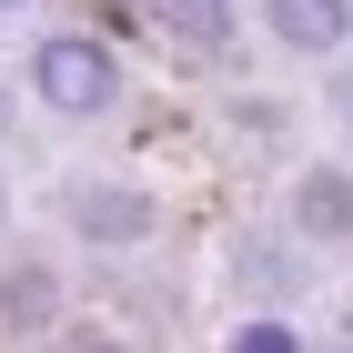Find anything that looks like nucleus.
<instances>
[{"mask_svg":"<svg viewBox=\"0 0 353 353\" xmlns=\"http://www.w3.org/2000/svg\"><path fill=\"white\" fill-rule=\"evenodd\" d=\"M263 21H272L283 51H333L353 30V0H263Z\"/></svg>","mask_w":353,"mask_h":353,"instance_id":"20e7f679","label":"nucleus"},{"mask_svg":"<svg viewBox=\"0 0 353 353\" xmlns=\"http://www.w3.org/2000/svg\"><path fill=\"white\" fill-rule=\"evenodd\" d=\"M61 212H71V232H81V243L121 252V243H141V232L162 222V202H152L141 182H71V192H61Z\"/></svg>","mask_w":353,"mask_h":353,"instance_id":"f03ea898","label":"nucleus"},{"mask_svg":"<svg viewBox=\"0 0 353 353\" xmlns=\"http://www.w3.org/2000/svg\"><path fill=\"white\" fill-rule=\"evenodd\" d=\"M0 132H10V81H0Z\"/></svg>","mask_w":353,"mask_h":353,"instance_id":"1a4fd4ad","label":"nucleus"},{"mask_svg":"<svg viewBox=\"0 0 353 353\" xmlns=\"http://www.w3.org/2000/svg\"><path fill=\"white\" fill-rule=\"evenodd\" d=\"M51 313H61V272L41 252H21V263L0 272V333H41Z\"/></svg>","mask_w":353,"mask_h":353,"instance_id":"7ed1b4c3","label":"nucleus"},{"mask_svg":"<svg viewBox=\"0 0 353 353\" xmlns=\"http://www.w3.org/2000/svg\"><path fill=\"white\" fill-rule=\"evenodd\" d=\"M293 222L313 243H353V172H303L293 182Z\"/></svg>","mask_w":353,"mask_h":353,"instance_id":"39448f33","label":"nucleus"},{"mask_svg":"<svg viewBox=\"0 0 353 353\" xmlns=\"http://www.w3.org/2000/svg\"><path fill=\"white\" fill-rule=\"evenodd\" d=\"M51 353H121V343H111V333H61Z\"/></svg>","mask_w":353,"mask_h":353,"instance_id":"6e6552de","label":"nucleus"},{"mask_svg":"<svg viewBox=\"0 0 353 353\" xmlns=\"http://www.w3.org/2000/svg\"><path fill=\"white\" fill-rule=\"evenodd\" d=\"M0 222H10V182H0Z\"/></svg>","mask_w":353,"mask_h":353,"instance_id":"9d476101","label":"nucleus"},{"mask_svg":"<svg viewBox=\"0 0 353 353\" xmlns=\"http://www.w3.org/2000/svg\"><path fill=\"white\" fill-rule=\"evenodd\" d=\"M0 10H21V0H0Z\"/></svg>","mask_w":353,"mask_h":353,"instance_id":"9b49d317","label":"nucleus"},{"mask_svg":"<svg viewBox=\"0 0 353 353\" xmlns=\"http://www.w3.org/2000/svg\"><path fill=\"white\" fill-rule=\"evenodd\" d=\"M141 21L162 41H192V51H222L232 41V0H141Z\"/></svg>","mask_w":353,"mask_h":353,"instance_id":"423d86ee","label":"nucleus"},{"mask_svg":"<svg viewBox=\"0 0 353 353\" xmlns=\"http://www.w3.org/2000/svg\"><path fill=\"white\" fill-rule=\"evenodd\" d=\"M232 353H303V343H293L283 323H243V333H232Z\"/></svg>","mask_w":353,"mask_h":353,"instance_id":"0eeeda50","label":"nucleus"},{"mask_svg":"<svg viewBox=\"0 0 353 353\" xmlns=\"http://www.w3.org/2000/svg\"><path fill=\"white\" fill-rule=\"evenodd\" d=\"M30 91L81 121V111H111V101H121V61H111L101 41H81V30H51V41L30 51Z\"/></svg>","mask_w":353,"mask_h":353,"instance_id":"f257e3e1","label":"nucleus"}]
</instances>
